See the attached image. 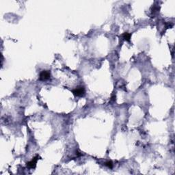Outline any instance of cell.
<instances>
[{
    "instance_id": "obj_1",
    "label": "cell",
    "mask_w": 175,
    "mask_h": 175,
    "mask_svg": "<svg viewBox=\"0 0 175 175\" xmlns=\"http://www.w3.org/2000/svg\"><path fill=\"white\" fill-rule=\"evenodd\" d=\"M72 92L75 96H82L85 94V88L84 87L76 88L75 89L72 90Z\"/></svg>"
},
{
    "instance_id": "obj_2",
    "label": "cell",
    "mask_w": 175,
    "mask_h": 175,
    "mask_svg": "<svg viewBox=\"0 0 175 175\" xmlns=\"http://www.w3.org/2000/svg\"><path fill=\"white\" fill-rule=\"evenodd\" d=\"M50 78V72L49 71H42L40 74V80L45 81Z\"/></svg>"
},
{
    "instance_id": "obj_3",
    "label": "cell",
    "mask_w": 175,
    "mask_h": 175,
    "mask_svg": "<svg viewBox=\"0 0 175 175\" xmlns=\"http://www.w3.org/2000/svg\"><path fill=\"white\" fill-rule=\"evenodd\" d=\"M38 158H39V156H38V155L37 156L34 157V158L32 159L30 162H27V166L28 167V168H35L36 164V163H37V161L38 160Z\"/></svg>"
},
{
    "instance_id": "obj_4",
    "label": "cell",
    "mask_w": 175,
    "mask_h": 175,
    "mask_svg": "<svg viewBox=\"0 0 175 175\" xmlns=\"http://www.w3.org/2000/svg\"><path fill=\"white\" fill-rule=\"evenodd\" d=\"M131 34H129V33H128V32H125V33H124V34H123V38L127 41H130V39H131Z\"/></svg>"
},
{
    "instance_id": "obj_5",
    "label": "cell",
    "mask_w": 175,
    "mask_h": 175,
    "mask_svg": "<svg viewBox=\"0 0 175 175\" xmlns=\"http://www.w3.org/2000/svg\"><path fill=\"white\" fill-rule=\"evenodd\" d=\"M105 165L106 166H108V168H113V163L111 162V161H108V162H107L106 163H105Z\"/></svg>"
}]
</instances>
